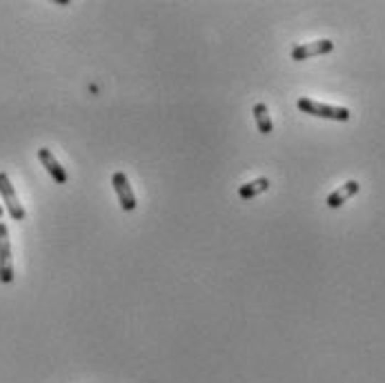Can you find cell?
Segmentation results:
<instances>
[{"label":"cell","mask_w":385,"mask_h":383,"mask_svg":"<svg viewBox=\"0 0 385 383\" xmlns=\"http://www.w3.org/2000/svg\"><path fill=\"white\" fill-rule=\"evenodd\" d=\"M297 107L301 109L303 114L309 116H319V118H329V121H339V123H347L350 121V109L347 107H339V105H325L319 101H312V98H299Z\"/></svg>","instance_id":"6da1fadb"},{"label":"cell","mask_w":385,"mask_h":383,"mask_svg":"<svg viewBox=\"0 0 385 383\" xmlns=\"http://www.w3.org/2000/svg\"><path fill=\"white\" fill-rule=\"evenodd\" d=\"M14 281V261H11V243H9V230L5 223H0V283Z\"/></svg>","instance_id":"7a4b0ae2"},{"label":"cell","mask_w":385,"mask_h":383,"mask_svg":"<svg viewBox=\"0 0 385 383\" xmlns=\"http://www.w3.org/2000/svg\"><path fill=\"white\" fill-rule=\"evenodd\" d=\"M0 196H3L5 208H7V212H9V216L14 218V221H23L25 208L21 205V200H18L16 190H14L11 180H9V176L5 172H0Z\"/></svg>","instance_id":"3957f363"},{"label":"cell","mask_w":385,"mask_h":383,"mask_svg":"<svg viewBox=\"0 0 385 383\" xmlns=\"http://www.w3.org/2000/svg\"><path fill=\"white\" fill-rule=\"evenodd\" d=\"M112 185L118 194V203L125 212H134L136 210V196H134V190L130 185V180L123 172H114L112 176Z\"/></svg>","instance_id":"277c9868"},{"label":"cell","mask_w":385,"mask_h":383,"mask_svg":"<svg viewBox=\"0 0 385 383\" xmlns=\"http://www.w3.org/2000/svg\"><path fill=\"white\" fill-rule=\"evenodd\" d=\"M329 51H334V43L327 39H321V41L305 43V45H299L292 49V61H307L312 56H325Z\"/></svg>","instance_id":"5b68a950"},{"label":"cell","mask_w":385,"mask_h":383,"mask_svg":"<svg viewBox=\"0 0 385 383\" xmlns=\"http://www.w3.org/2000/svg\"><path fill=\"white\" fill-rule=\"evenodd\" d=\"M38 158H41L43 165L47 168L49 176L56 180L58 185H65V183H67V172H65V168L61 165L56 158H53V154H51L47 148H41V150H38Z\"/></svg>","instance_id":"8992f818"},{"label":"cell","mask_w":385,"mask_h":383,"mask_svg":"<svg viewBox=\"0 0 385 383\" xmlns=\"http://www.w3.org/2000/svg\"><path fill=\"white\" fill-rule=\"evenodd\" d=\"M359 190H361V185L356 183V180H347L345 185H341L339 190H334L332 194L327 196V208H332V210H337V208H341L343 203H347L354 194H359Z\"/></svg>","instance_id":"52a82bcc"},{"label":"cell","mask_w":385,"mask_h":383,"mask_svg":"<svg viewBox=\"0 0 385 383\" xmlns=\"http://www.w3.org/2000/svg\"><path fill=\"white\" fill-rule=\"evenodd\" d=\"M252 112H254L256 125H259V132H261V134H272V132H274V123H272V118H270L267 107H265L263 103H256Z\"/></svg>","instance_id":"ba28073f"},{"label":"cell","mask_w":385,"mask_h":383,"mask_svg":"<svg viewBox=\"0 0 385 383\" xmlns=\"http://www.w3.org/2000/svg\"><path fill=\"white\" fill-rule=\"evenodd\" d=\"M267 188H270V180H267V178H256V180H252V183L238 188V196H241L243 200H250V198H254V196L263 194Z\"/></svg>","instance_id":"9c48e42d"},{"label":"cell","mask_w":385,"mask_h":383,"mask_svg":"<svg viewBox=\"0 0 385 383\" xmlns=\"http://www.w3.org/2000/svg\"><path fill=\"white\" fill-rule=\"evenodd\" d=\"M3 214H5V210H3V205H0V218H3Z\"/></svg>","instance_id":"30bf717a"}]
</instances>
